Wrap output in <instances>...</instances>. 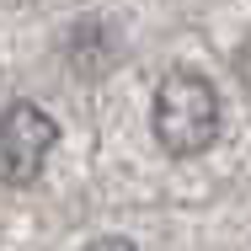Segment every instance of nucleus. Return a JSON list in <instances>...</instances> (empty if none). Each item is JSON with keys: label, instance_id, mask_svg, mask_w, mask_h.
Wrapping results in <instances>:
<instances>
[{"label": "nucleus", "instance_id": "nucleus-1", "mask_svg": "<svg viewBox=\"0 0 251 251\" xmlns=\"http://www.w3.org/2000/svg\"><path fill=\"white\" fill-rule=\"evenodd\" d=\"M150 123H155V139H160L166 155H176V160L203 155L219 139V91L193 70H171L155 86Z\"/></svg>", "mask_w": 251, "mask_h": 251}, {"label": "nucleus", "instance_id": "nucleus-2", "mask_svg": "<svg viewBox=\"0 0 251 251\" xmlns=\"http://www.w3.org/2000/svg\"><path fill=\"white\" fill-rule=\"evenodd\" d=\"M59 145V123L38 101H11L5 107V123H0V176L5 187H27L38 182L43 160Z\"/></svg>", "mask_w": 251, "mask_h": 251}, {"label": "nucleus", "instance_id": "nucleus-3", "mask_svg": "<svg viewBox=\"0 0 251 251\" xmlns=\"http://www.w3.org/2000/svg\"><path fill=\"white\" fill-rule=\"evenodd\" d=\"M86 251H134V241H123V235H101V241H91Z\"/></svg>", "mask_w": 251, "mask_h": 251}]
</instances>
